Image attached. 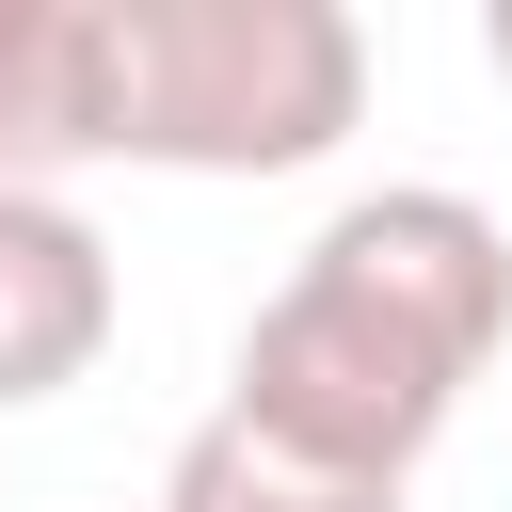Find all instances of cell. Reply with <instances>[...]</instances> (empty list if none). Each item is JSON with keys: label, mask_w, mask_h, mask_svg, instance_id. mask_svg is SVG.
Returning a JSON list of instances; mask_svg holds the SVG:
<instances>
[{"label": "cell", "mask_w": 512, "mask_h": 512, "mask_svg": "<svg viewBox=\"0 0 512 512\" xmlns=\"http://www.w3.org/2000/svg\"><path fill=\"white\" fill-rule=\"evenodd\" d=\"M496 352H512V224L480 192H448V176H384L240 320L224 416L272 432V448H304V464L416 480Z\"/></svg>", "instance_id": "obj_1"}, {"label": "cell", "mask_w": 512, "mask_h": 512, "mask_svg": "<svg viewBox=\"0 0 512 512\" xmlns=\"http://www.w3.org/2000/svg\"><path fill=\"white\" fill-rule=\"evenodd\" d=\"M368 112L352 0H112V160L304 176Z\"/></svg>", "instance_id": "obj_2"}, {"label": "cell", "mask_w": 512, "mask_h": 512, "mask_svg": "<svg viewBox=\"0 0 512 512\" xmlns=\"http://www.w3.org/2000/svg\"><path fill=\"white\" fill-rule=\"evenodd\" d=\"M112 320H128L112 240H96L64 192H0V416H32V400H64V384H96Z\"/></svg>", "instance_id": "obj_3"}, {"label": "cell", "mask_w": 512, "mask_h": 512, "mask_svg": "<svg viewBox=\"0 0 512 512\" xmlns=\"http://www.w3.org/2000/svg\"><path fill=\"white\" fill-rule=\"evenodd\" d=\"M112 160V0H0V192Z\"/></svg>", "instance_id": "obj_4"}, {"label": "cell", "mask_w": 512, "mask_h": 512, "mask_svg": "<svg viewBox=\"0 0 512 512\" xmlns=\"http://www.w3.org/2000/svg\"><path fill=\"white\" fill-rule=\"evenodd\" d=\"M160 512H400V480H352V464L240 432V416H192V448L160 464Z\"/></svg>", "instance_id": "obj_5"}, {"label": "cell", "mask_w": 512, "mask_h": 512, "mask_svg": "<svg viewBox=\"0 0 512 512\" xmlns=\"http://www.w3.org/2000/svg\"><path fill=\"white\" fill-rule=\"evenodd\" d=\"M480 64H496V80H512V0H496V16H480Z\"/></svg>", "instance_id": "obj_6"}]
</instances>
